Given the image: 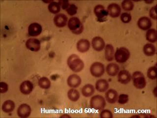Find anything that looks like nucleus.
<instances>
[{"mask_svg": "<svg viewBox=\"0 0 157 118\" xmlns=\"http://www.w3.org/2000/svg\"><path fill=\"white\" fill-rule=\"evenodd\" d=\"M67 63L69 69L75 73L81 72L85 66L83 61L76 54H72L69 57Z\"/></svg>", "mask_w": 157, "mask_h": 118, "instance_id": "1", "label": "nucleus"}, {"mask_svg": "<svg viewBox=\"0 0 157 118\" xmlns=\"http://www.w3.org/2000/svg\"><path fill=\"white\" fill-rule=\"evenodd\" d=\"M68 27L74 34H80L83 32V25L78 18L72 17L70 18L68 22Z\"/></svg>", "mask_w": 157, "mask_h": 118, "instance_id": "2", "label": "nucleus"}, {"mask_svg": "<svg viewBox=\"0 0 157 118\" xmlns=\"http://www.w3.org/2000/svg\"><path fill=\"white\" fill-rule=\"evenodd\" d=\"M132 79L133 85L137 89H143L146 86V80L144 73L140 71L134 72Z\"/></svg>", "mask_w": 157, "mask_h": 118, "instance_id": "3", "label": "nucleus"}, {"mask_svg": "<svg viewBox=\"0 0 157 118\" xmlns=\"http://www.w3.org/2000/svg\"><path fill=\"white\" fill-rule=\"evenodd\" d=\"M130 57V52L127 48L120 47L117 49L114 53V59L119 64L126 63Z\"/></svg>", "mask_w": 157, "mask_h": 118, "instance_id": "4", "label": "nucleus"}, {"mask_svg": "<svg viewBox=\"0 0 157 118\" xmlns=\"http://www.w3.org/2000/svg\"><path fill=\"white\" fill-rule=\"evenodd\" d=\"M91 108L97 111H101L106 105L104 97L100 95H96L91 98L90 101Z\"/></svg>", "mask_w": 157, "mask_h": 118, "instance_id": "5", "label": "nucleus"}, {"mask_svg": "<svg viewBox=\"0 0 157 118\" xmlns=\"http://www.w3.org/2000/svg\"><path fill=\"white\" fill-rule=\"evenodd\" d=\"M90 72L95 77H100L105 73L104 65L99 61L95 62L90 67Z\"/></svg>", "mask_w": 157, "mask_h": 118, "instance_id": "6", "label": "nucleus"}, {"mask_svg": "<svg viewBox=\"0 0 157 118\" xmlns=\"http://www.w3.org/2000/svg\"><path fill=\"white\" fill-rule=\"evenodd\" d=\"M94 13L98 20L101 22L106 19L108 15L107 10H105L104 6L101 5H97L95 6L94 9Z\"/></svg>", "mask_w": 157, "mask_h": 118, "instance_id": "7", "label": "nucleus"}, {"mask_svg": "<svg viewBox=\"0 0 157 118\" xmlns=\"http://www.w3.org/2000/svg\"><path fill=\"white\" fill-rule=\"evenodd\" d=\"M108 14L112 18H117L120 16L121 8L119 5L116 3L109 4L107 7Z\"/></svg>", "mask_w": 157, "mask_h": 118, "instance_id": "8", "label": "nucleus"}, {"mask_svg": "<svg viewBox=\"0 0 157 118\" xmlns=\"http://www.w3.org/2000/svg\"><path fill=\"white\" fill-rule=\"evenodd\" d=\"M27 49L33 52H38L40 50V41L38 39L31 38L28 39L26 42Z\"/></svg>", "mask_w": 157, "mask_h": 118, "instance_id": "9", "label": "nucleus"}, {"mask_svg": "<svg viewBox=\"0 0 157 118\" xmlns=\"http://www.w3.org/2000/svg\"><path fill=\"white\" fill-rule=\"evenodd\" d=\"M117 79L119 83L126 85L129 83L131 80V74L127 70L122 69L118 73Z\"/></svg>", "mask_w": 157, "mask_h": 118, "instance_id": "10", "label": "nucleus"}, {"mask_svg": "<svg viewBox=\"0 0 157 118\" xmlns=\"http://www.w3.org/2000/svg\"><path fill=\"white\" fill-rule=\"evenodd\" d=\"M31 112V106L26 103L20 105L17 109V114L20 118H25L29 117Z\"/></svg>", "mask_w": 157, "mask_h": 118, "instance_id": "11", "label": "nucleus"}, {"mask_svg": "<svg viewBox=\"0 0 157 118\" xmlns=\"http://www.w3.org/2000/svg\"><path fill=\"white\" fill-rule=\"evenodd\" d=\"M137 26L140 29L143 31L148 30L152 25L151 20L146 16H143L139 19L137 21Z\"/></svg>", "mask_w": 157, "mask_h": 118, "instance_id": "12", "label": "nucleus"}, {"mask_svg": "<svg viewBox=\"0 0 157 118\" xmlns=\"http://www.w3.org/2000/svg\"><path fill=\"white\" fill-rule=\"evenodd\" d=\"M42 31V26L38 23H33L29 25V35L31 37H37L41 34Z\"/></svg>", "mask_w": 157, "mask_h": 118, "instance_id": "13", "label": "nucleus"}, {"mask_svg": "<svg viewBox=\"0 0 157 118\" xmlns=\"http://www.w3.org/2000/svg\"><path fill=\"white\" fill-rule=\"evenodd\" d=\"M67 17L63 14H58L54 18V24L58 28L65 27L67 24Z\"/></svg>", "mask_w": 157, "mask_h": 118, "instance_id": "14", "label": "nucleus"}, {"mask_svg": "<svg viewBox=\"0 0 157 118\" xmlns=\"http://www.w3.org/2000/svg\"><path fill=\"white\" fill-rule=\"evenodd\" d=\"M92 48L97 52L103 50L105 47V42L101 37H94L92 40Z\"/></svg>", "mask_w": 157, "mask_h": 118, "instance_id": "15", "label": "nucleus"}, {"mask_svg": "<svg viewBox=\"0 0 157 118\" xmlns=\"http://www.w3.org/2000/svg\"><path fill=\"white\" fill-rule=\"evenodd\" d=\"M33 88V84L29 80L23 81L20 86V91L25 95H29L32 92Z\"/></svg>", "mask_w": 157, "mask_h": 118, "instance_id": "16", "label": "nucleus"}, {"mask_svg": "<svg viewBox=\"0 0 157 118\" xmlns=\"http://www.w3.org/2000/svg\"><path fill=\"white\" fill-rule=\"evenodd\" d=\"M90 47V41L86 39H81L77 43V49L80 53H85L88 51Z\"/></svg>", "mask_w": 157, "mask_h": 118, "instance_id": "17", "label": "nucleus"}, {"mask_svg": "<svg viewBox=\"0 0 157 118\" xmlns=\"http://www.w3.org/2000/svg\"><path fill=\"white\" fill-rule=\"evenodd\" d=\"M68 85L70 87L77 88L81 85L82 83V79L78 75L73 74L72 75L69 76L67 79Z\"/></svg>", "mask_w": 157, "mask_h": 118, "instance_id": "18", "label": "nucleus"}, {"mask_svg": "<svg viewBox=\"0 0 157 118\" xmlns=\"http://www.w3.org/2000/svg\"><path fill=\"white\" fill-rule=\"evenodd\" d=\"M118 98L117 92L114 89H109L105 93V98L107 102L113 104L117 102Z\"/></svg>", "mask_w": 157, "mask_h": 118, "instance_id": "19", "label": "nucleus"}, {"mask_svg": "<svg viewBox=\"0 0 157 118\" xmlns=\"http://www.w3.org/2000/svg\"><path fill=\"white\" fill-rule=\"evenodd\" d=\"M114 48L112 44H107L105 47V59L108 61H111L114 60Z\"/></svg>", "mask_w": 157, "mask_h": 118, "instance_id": "20", "label": "nucleus"}, {"mask_svg": "<svg viewBox=\"0 0 157 118\" xmlns=\"http://www.w3.org/2000/svg\"><path fill=\"white\" fill-rule=\"evenodd\" d=\"M95 87L98 92H104L109 88V84L105 79H99L96 82Z\"/></svg>", "mask_w": 157, "mask_h": 118, "instance_id": "21", "label": "nucleus"}, {"mask_svg": "<svg viewBox=\"0 0 157 118\" xmlns=\"http://www.w3.org/2000/svg\"><path fill=\"white\" fill-rule=\"evenodd\" d=\"M106 71L109 76H115L119 73V65L116 63H110L106 67Z\"/></svg>", "mask_w": 157, "mask_h": 118, "instance_id": "22", "label": "nucleus"}, {"mask_svg": "<svg viewBox=\"0 0 157 118\" xmlns=\"http://www.w3.org/2000/svg\"><path fill=\"white\" fill-rule=\"evenodd\" d=\"M143 51L144 54L147 56H153L156 54V47L152 43H147L144 46Z\"/></svg>", "mask_w": 157, "mask_h": 118, "instance_id": "23", "label": "nucleus"}, {"mask_svg": "<svg viewBox=\"0 0 157 118\" xmlns=\"http://www.w3.org/2000/svg\"><path fill=\"white\" fill-rule=\"evenodd\" d=\"M94 92V87L90 84L85 85L82 89V93L85 97H90L92 96Z\"/></svg>", "mask_w": 157, "mask_h": 118, "instance_id": "24", "label": "nucleus"}, {"mask_svg": "<svg viewBox=\"0 0 157 118\" xmlns=\"http://www.w3.org/2000/svg\"><path fill=\"white\" fill-rule=\"evenodd\" d=\"M15 106L14 102L11 100H7L2 104V110L5 113H9L14 110Z\"/></svg>", "mask_w": 157, "mask_h": 118, "instance_id": "25", "label": "nucleus"}, {"mask_svg": "<svg viewBox=\"0 0 157 118\" xmlns=\"http://www.w3.org/2000/svg\"><path fill=\"white\" fill-rule=\"evenodd\" d=\"M146 39L151 43L157 41V31L155 29H150L146 33Z\"/></svg>", "mask_w": 157, "mask_h": 118, "instance_id": "26", "label": "nucleus"}, {"mask_svg": "<svg viewBox=\"0 0 157 118\" xmlns=\"http://www.w3.org/2000/svg\"><path fill=\"white\" fill-rule=\"evenodd\" d=\"M67 96L69 100L73 102H76L80 98V92L75 88H71L68 92Z\"/></svg>", "mask_w": 157, "mask_h": 118, "instance_id": "27", "label": "nucleus"}, {"mask_svg": "<svg viewBox=\"0 0 157 118\" xmlns=\"http://www.w3.org/2000/svg\"><path fill=\"white\" fill-rule=\"evenodd\" d=\"M48 10L52 14H57L60 10V6L59 2L52 1L48 5Z\"/></svg>", "mask_w": 157, "mask_h": 118, "instance_id": "28", "label": "nucleus"}, {"mask_svg": "<svg viewBox=\"0 0 157 118\" xmlns=\"http://www.w3.org/2000/svg\"><path fill=\"white\" fill-rule=\"evenodd\" d=\"M38 85L41 88L48 89L51 86V82L48 78L42 77L38 80Z\"/></svg>", "mask_w": 157, "mask_h": 118, "instance_id": "29", "label": "nucleus"}, {"mask_svg": "<svg viewBox=\"0 0 157 118\" xmlns=\"http://www.w3.org/2000/svg\"><path fill=\"white\" fill-rule=\"evenodd\" d=\"M134 3L131 1H123L121 3L122 8L125 11H131L134 9Z\"/></svg>", "mask_w": 157, "mask_h": 118, "instance_id": "30", "label": "nucleus"}, {"mask_svg": "<svg viewBox=\"0 0 157 118\" xmlns=\"http://www.w3.org/2000/svg\"><path fill=\"white\" fill-rule=\"evenodd\" d=\"M156 70H157L156 66H151L147 70V77L151 80H155L157 78Z\"/></svg>", "mask_w": 157, "mask_h": 118, "instance_id": "31", "label": "nucleus"}, {"mask_svg": "<svg viewBox=\"0 0 157 118\" xmlns=\"http://www.w3.org/2000/svg\"><path fill=\"white\" fill-rule=\"evenodd\" d=\"M78 7L74 4H71L69 5L67 9H66V12H67L68 14L70 16L75 15L78 11Z\"/></svg>", "mask_w": 157, "mask_h": 118, "instance_id": "32", "label": "nucleus"}, {"mask_svg": "<svg viewBox=\"0 0 157 118\" xmlns=\"http://www.w3.org/2000/svg\"><path fill=\"white\" fill-rule=\"evenodd\" d=\"M120 19L124 23H128L131 21L132 16L129 13L124 12L120 15Z\"/></svg>", "mask_w": 157, "mask_h": 118, "instance_id": "33", "label": "nucleus"}, {"mask_svg": "<svg viewBox=\"0 0 157 118\" xmlns=\"http://www.w3.org/2000/svg\"><path fill=\"white\" fill-rule=\"evenodd\" d=\"M129 97L126 94H121L118 96V102L121 104H124L127 103L129 101Z\"/></svg>", "mask_w": 157, "mask_h": 118, "instance_id": "34", "label": "nucleus"}, {"mask_svg": "<svg viewBox=\"0 0 157 118\" xmlns=\"http://www.w3.org/2000/svg\"><path fill=\"white\" fill-rule=\"evenodd\" d=\"M101 118H113V114L108 109L102 110L100 114Z\"/></svg>", "mask_w": 157, "mask_h": 118, "instance_id": "35", "label": "nucleus"}, {"mask_svg": "<svg viewBox=\"0 0 157 118\" xmlns=\"http://www.w3.org/2000/svg\"><path fill=\"white\" fill-rule=\"evenodd\" d=\"M9 90V85L6 83L1 82L0 83V92L4 93Z\"/></svg>", "mask_w": 157, "mask_h": 118, "instance_id": "36", "label": "nucleus"}, {"mask_svg": "<svg viewBox=\"0 0 157 118\" xmlns=\"http://www.w3.org/2000/svg\"><path fill=\"white\" fill-rule=\"evenodd\" d=\"M156 6H154L151 7L149 11V15L151 18L156 20H157V14L156 12Z\"/></svg>", "mask_w": 157, "mask_h": 118, "instance_id": "37", "label": "nucleus"}, {"mask_svg": "<svg viewBox=\"0 0 157 118\" xmlns=\"http://www.w3.org/2000/svg\"><path fill=\"white\" fill-rule=\"evenodd\" d=\"M58 2L60 5V7L63 10H66L70 4L68 1H59Z\"/></svg>", "mask_w": 157, "mask_h": 118, "instance_id": "38", "label": "nucleus"}, {"mask_svg": "<svg viewBox=\"0 0 157 118\" xmlns=\"http://www.w3.org/2000/svg\"><path fill=\"white\" fill-rule=\"evenodd\" d=\"M144 2L147 4H151L153 3L154 1H144Z\"/></svg>", "mask_w": 157, "mask_h": 118, "instance_id": "39", "label": "nucleus"}, {"mask_svg": "<svg viewBox=\"0 0 157 118\" xmlns=\"http://www.w3.org/2000/svg\"><path fill=\"white\" fill-rule=\"evenodd\" d=\"M60 117H71L70 116H69L68 115H63L61 116Z\"/></svg>", "mask_w": 157, "mask_h": 118, "instance_id": "40", "label": "nucleus"}]
</instances>
